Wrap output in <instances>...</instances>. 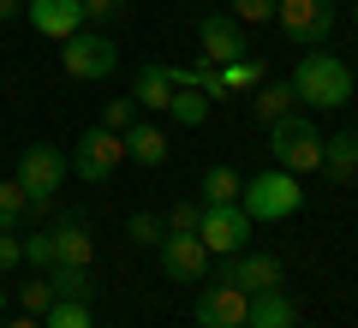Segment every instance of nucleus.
Returning a JSON list of instances; mask_svg holds the SVG:
<instances>
[{"label": "nucleus", "instance_id": "f257e3e1", "mask_svg": "<svg viewBox=\"0 0 358 328\" xmlns=\"http://www.w3.org/2000/svg\"><path fill=\"white\" fill-rule=\"evenodd\" d=\"M287 84H293V96L305 108H346L352 101V66L329 48H305V60H299V72Z\"/></svg>", "mask_w": 358, "mask_h": 328}, {"label": "nucleus", "instance_id": "f03ea898", "mask_svg": "<svg viewBox=\"0 0 358 328\" xmlns=\"http://www.w3.org/2000/svg\"><path fill=\"white\" fill-rule=\"evenodd\" d=\"M239 209L251 221H287V215L305 209V191H299V173L287 167H268V173H251L239 191Z\"/></svg>", "mask_w": 358, "mask_h": 328}, {"label": "nucleus", "instance_id": "7ed1b4c3", "mask_svg": "<svg viewBox=\"0 0 358 328\" xmlns=\"http://www.w3.org/2000/svg\"><path fill=\"white\" fill-rule=\"evenodd\" d=\"M268 155H275V167H287V173H310V167H322V131L310 126L305 114H287L268 126Z\"/></svg>", "mask_w": 358, "mask_h": 328}, {"label": "nucleus", "instance_id": "20e7f679", "mask_svg": "<svg viewBox=\"0 0 358 328\" xmlns=\"http://www.w3.org/2000/svg\"><path fill=\"white\" fill-rule=\"evenodd\" d=\"M114 66H120V48L102 30H72L60 42V72L78 78V84H102V78H114Z\"/></svg>", "mask_w": 358, "mask_h": 328}, {"label": "nucleus", "instance_id": "39448f33", "mask_svg": "<svg viewBox=\"0 0 358 328\" xmlns=\"http://www.w3.org/2000/svg\"><path fill=\"white\" fill-rule=\"evenodd\" d=\"M60 179H66L60 143H24V155H18V185H24V197H30V215H48Z\"/></svg>", "mask_w": 358, "mask_h": 328}, {"label": "nucleus", "instance_id": "423d86ee", "mask_svg": "<svg viewBox=\"0 0 358 328\" xmlns=\"http://www.w3.org/2000/svg\"><path fill=\"white\" fill-rule=\"evenodd\" d=\"M275 24L293 48H322L334 30V0H275Z\"/></svg>", "mask_w": 358, "mask_h": 328}, {"label": "nucleus", "instance_id": "0eeeda50", "mask_svg": "<svg viewBox=\"0 0 358 328\" xmlns=\"http://www.w3.org/2000/svg\"><path fill=\"white\" fill-rule=\"evenodd\" d=\"M120 162H126V138H120V131H108V126L84 131V138L72 143V155H66V167H72L78 179H90V185H102Z\"/></svg>", "mask_w": 358, "mask_h": 328}, {"label": "nucleus", "instance_id": "6e6552de", "mask_svg": "<svg viewBox=\"0 0 358 328\" xmlns=\"http://www.w3.org/2000/svg\"><path fill=\"white\" fill-rule=\"evenodd\" d=\"M209 280H227L239 292H268V287L287 280V269H281V257H268V251H233L209 269Z\"/></svg>", "mask_w": 358, "mask_h": 328}, {"label": "nucleus", "instance_id": "1a4fd4ad", "mask_svg": "<svg viewBox=\"0 0 358 328\" xmlns=\"http://www.w3.org/2000/svg\"><path fill=\"white\" fill-rule=\"evenodd\" d=\"M197 239H203L209 257H233L251 245V215L239 209V203H203V227H197Z\"/></svg>", "mask_w": 358, "mask_h": 328}, {"label": "nucleus", "instance_id": "9d476101", "mask_svg": "<svg viewBox=\"0 0 358 328\" xmlns=\"http://www.w3.org/2000/svg\"><path fill=\"white\" fill-rule=\"evenodd\" d=\"M155 257H162V275L179 280V287H203L209 280V251L197 233H167L162 245H155Z\"/></svg>", "mask_w": 358, "mask_h": 328}, {"label": "nucleus", "instance_id": "9b49d317", "mask_svg": "<svg viewBox=\"0 0 358 328\" xmlns=\"http://www.w3.org/2000/svg\"><path fill=\"white\" fill-rule=\"evenodd\" d=\"M251 316V292L227 287V280H203L197 292V328H245Z\"/></svg>", "mask_w": 358, "mask_h": 328}, {"label": "nucleus", "instance_id": "f8f14e48", "mask_svg": "<svg viewBox=\"0 0 358 328\" xmlns=\"http://www.w3.org/2000/svg\"><path fill=\"white\" fill-rule=\"evenodd\" d=\"M197 48H203L209 66H227V60H245L251 42H245V24L233 13H209L203 24H197Z\"/></svg>", "mask_w": 358, "mask_h": 328}, {"label": "nucleus", "instance_id": "ddd939ff", "mask_svg": "<svg viewBox=\"0 0 358 328\" xmlns=\"http://www.w3.org/2000/svg\"><path fill=\"white\" fill-rule=\"evenodd\" d=\"M24 18H30L48 42H66L72 30H84V0H30Z\"/></svg>", "mask_w": 358, "mask_h": 328}, {"label": "nucleus", "instance_id": "4468645a", "mask_svg": "<svg viewBox=\"0 0 358 328\" xmlns=\"http://www.w3.org/2000/svg\"><path fill=\"white\" fill-rule=\"evenodd\" d=\"M245 328H299V304L287 299V287L251 292V316H245Z\"/></svg>", "mask_w": 358, "mask_h": 328}, {"label": "nucleus", "instance_id": "2eb2a0df", "mask_svg": "<svg viewBox=\"0 0 358 328\" xmlns=\"http://www.w3.org/2000/svg\"><path fill=\"white\" fill-rule=\"evenodd\" d=\"M120 138H126V162H138V167H162V162H167V131L150 126V120L126 126Z\"/></svg>", "mask_w": 358, "mask_h": 328}, {"label": "nucleus", "instance_id": "dca6fc26", "mask_svg": "<svg viewBox=\"0 0 358 328\" xmlns=\"http://www.w3.org/2000/svg\"><path fill=\"white\" fill-rule=\"evenodd\" d=\"M287 114H299V96H293V84H281V78H275V84H257L251 90V120H263V126H275V120H287Z\"/></svg>", "mask_w": 358, "mask_h": 328}, {"label": "nucleus", "instance_id": "f3484780", "mask_svg": "<svg viewBox=\"0 0 358 328\" xmlns=\"http://www.w3.org/2000/svg\"><path fill=\"white\" fill-rule=\"evenodd\" d=\"M173 90H179L173 66H143V72L131 78V101H138V108H155V114L173 101Z\"/></svg>", "mask_w": 358, "mask_h": 328}, {"label": "nucleus", "instance_id": "a211bd4d", "mask_svg": "<svg viewBox=\"0 0 358 328\" xmlns=\"http://www.w3.org/2000/svg\"><path fill=\"white\" fill-rule=\"evenodd\" d=\"M54 233V263H84L90 269V251H96V239H90V227L78 221V215H60V227Z\"/></svg>", "mask_w": 358, "mask_h": 328}, {"label": "nucleus", "instance_id": "6ab92c4d", "mask_svg": "<svg viewBox=\"0 0 358 328\" xmlns=\"http://www.w3.org/2000/svg\"><path fill=\"white\" fill-rule=\"evenodd\" d=\"M322 173L334 179V185H346V179L358 173V131H334V138H322Z\"/></svg>", "mask_w": 358, "mask_h": 328}, {"label": "nucleus", "instance_id": "aec40b11", "mask_svg": "<svg viewBox=\"0 0 358 328\" xmlns=\"http://www.w3.org/2000/svg\"><path fill=\"white\" fill-rule=\"evenodd\" d=\"M48 287H54V299L96 304V280H90V269H84V263H54V269H48Z\"/></svg>", "mask_w": 358, "mask_h": 328}, {"label": "nucleus", "instance_id": "412c9836", "mask_svg": "<svg viewBox=\"0 0 358 328\" xmlns=\"http://www.w3.org/2000/svg\"><path fill=\"white\" fill-rule=\"evenodd\" d=\"M167 114L179 120V126H203V114H209V96L197 84H179L173 90V101H167Z\"/></svg>", "mask_w": 358, "mask_h": 328}, {"label": "nucleus", "instance_id": "4be33fe9", "mask_svg": "<svg viewBox=\"0 0 358 328\" xmlns=\"http://www.w3.org/2000/svg\"><path fill=\"white\" fill-rule=\"evenodd\" d=\"M215 72H221V90H227V96H233V90H257V84H263V60H257V54L227 60V66H215Z\"/></svg>", "mask_w": 358, "mask_h": 328}, {"label": "nucleus", "instance_id": "5701e85b", "mask_svg": "<svg viewBox=\"0 0 358 328\" xmlns=\"http://www.w3.org/2000/svg\"><path fill=\"white\" fill-rule=\"evenodd\" d=\"M30 215V197L18 179H0V233H18V221Z\"/></svg>", "mask_w": 358, "mask_h": 328}, {"label": "nucleus", "instance_id": "b1692460", "mask_svg": "<svg viewBox=\"0 0 358 328\" xmlns=\"http://www.w3.org/2000/svg\"><path fill=\"white\" fill-rule=\"evenodd\" d=\"M239 191H245V179L233 167H209L203 173V203H239Z\"/></svg>", "mask_w": 358, "mask_h": 328}, {"label": "nucleus", "instance_id": "393cba45", "mask_svg": "<svg viewBox=\"0 0 358 328\" xmlns=\"http://www.w3.org/2000/svg\"><path fill=\"white\" fill-rule=\"evenodd\" d=\"M42 328H96V316H90V304H78V299H54L48 316H42Z\"/></svg>", "mask_w": 358, "mask_h": 328}, {"label": "nucleus", "instance_id": "a878e982", "mask_svg": "<svg viewBox=\"0 0 358 328\" xmlns=\"http://www.w3.org/2000/svg\"><path fill=\"white\" fill-rule=\"evenodd\" d=\"M126 239H131V245H162V239H167V221H162V215H150V209H138V215L126 221Z\"/></svg>", "mask_w": 358, "mask_h": 328}, {"label": "nucleus", "instance_id": "bb28decb", "mask_svg": "<svg viewBox=\"0 0 358 328\" xmlns=\"http://www.w3.org/2000/svg\"><path fill=\"white\" fill-rule=\"evenodd\" d=\"M18 304H24V316H48V304H54V287H48V275L24 280V287H18Z\"/></svg>", "mask_w": 358, "mask_h": 328}, {"label": "nucleus", "instance_id": "cd10ccee", "mask_svg": "<svg viewBox=\"0 0 358 328\" xmlns=\"http://www.w3.org/2000/svg\"><path fill=\"white\" fill-rule=\"evenodd\" d=\"M162 221H167V233H197L203 227V203H173Z\"/></svg>", "mask_w": 358, "mask_h": 328}, {"label": "nucleus", "instance_id": "c85d7f7f", "mask_svg": "<svg viewBox=\"0 0 358 328\" xmlns=\"http://www.w3.org/2000/svg\"><path fill=\"white\" fill-rule=\"evenodd\" d=\"M138 114H143V108L131 96H114V101H108V114H102V126L108 131H126V126H138Z\"/></svg>", "mask_w": 358, "mask_h": 328}, {"label": "nucleus", "instance_id": "c756f323", "mask_svg": "<svg viewBox=\"0 0 358 328\" xmlns=\"http://www.w3.org/2000/svg\"><path fill=\"white\" fill-rule=\"evenodd\" d=\"M24 263L54 269V233H30V239H24Z\"/></svg>", "mask_w": 358, "mask_h": 328}, {"label": "nucleus", "instance_id": "7c9ffc66", "mask_svg": "<svg viewBox=\"0 0 358 328\" xmlns=\"http://www.w3.org/2000/svg\"><path fill=\"white\" fill-rule=\"evenodd\" d=\"M233 18L239 24H263V18H275V0H233Z\"/></svg>", "mask_w": 358, "mask_h": 328}, {"label": "nucleus", "instance_id": "2f4dec72", "mask_svg": "<svg viewBox=\"0 0 358 328\" xmlns=\"http://www.w3.org/2000/svg\"><path fill=\"white\" fill-rule=\"evenodd\" d=\"M18 263H24V239L18 233H0V275H13Z\"/></svg>", "mask_w": 358, "mask_h": 328}, {"label": "nucleus", "instance_id": "473e14b6", "mask_svg": "<svg viewBox=\"0 0 358 328\" xmlns=\"http://www.w3.org/2000/svg\"><path fill=\"white\" fill-rule=\"evenodd\" d=\"M120 6H126V0H84V24H90V18L102 24V18H114Z\"/></svg>", "mask_w": 358, "mask_h": 328}, {"label": "nucleus", "instance_id": "72a5a7b5", "mask_svg": "<svg viewBox=\"0 0 358 328\" xmlns=\"http://www.w3.org/2000/svg\"><path fill=\"white\" fill-rule=\"evenodd\" d=\"M24 6H30V0H0V24H6V18H18Z\"/></svg>", "mask_w": 358, "mask_h": 328}, {"label": "nucleus", "instance_id": "f704fd0d", "mask_svg": "<svg viewBox=\"0 0 358 328\" xmlns=\"http://www.w3.org/2000/svg\"><path fill=\"white\" fill-rule=\"evenodd\" d=\"M0 328H42V316H13V322H0Z\"/></svg>", "mask_w": 358, "mask_h": 328}, {"label": "nucleus", "instance_id": "c9c22d12", "mask_svg": "<svg viewBox=\"0 0 358 328\" xmlns=\"http://www.w3.org/2000/svg\"><path fill=\"white\" fill-rule=\"evenodd\" d=\"M0 316H6V287H0Z\"/></svg>", "mask_w": 358, "mask_h": 328}, {"label": "nucleus", "instance_id": "e433bc0d", "mask_svg": "<svg viewBox=\"0 0 358 328\" xmlns=\"http://www.w3.org/2000/svg\"><path fill=\"white\" fill-rule=\"evenodd\" d=\"M352 18H358V0H352Z\"/></svg>", "mask_w": 358, "mask_h": 328}]
</instances>
